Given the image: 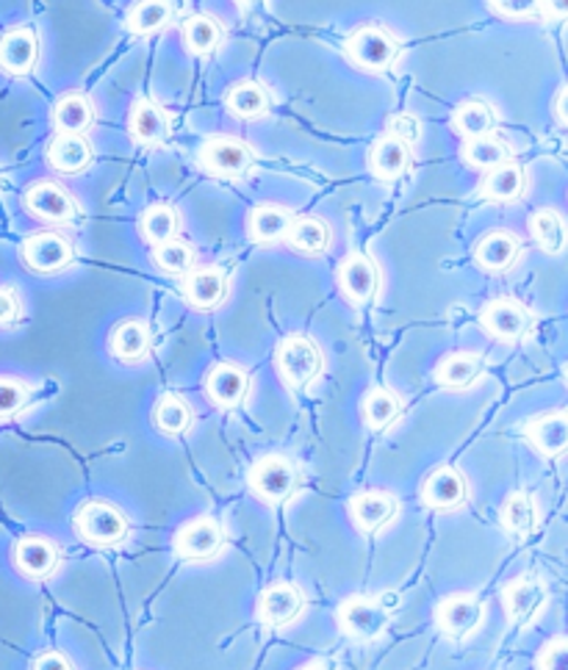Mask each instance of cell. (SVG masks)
<instances>
[{"instance_id":"22","label":"cell","mask_w":568,"mask_h":670,"mask_svg":"<svg viewBox=\"0 0 568 670\" xmlns=\"http://www.w3.org/2000/svg\"><path fill=\"white\" fill-rule=\"evenodd\" d=\"M524 435H527V441L533 443L544 457H560L568 446L566 413L555 410V413L535 415V419L527 421V426H524Z\"/></svg>"},{"instance_id":"51","label":"cell","mask_w":568,"mask_h":670,"mask_svg":"<svg viewBox=\"0 0 568 670\" xmlns=\"http://www.w3.org/2000/svg\"><path fill=\"white\" fill-rule=\"evenodd\" d=\"M300 670H333V668H330V662H324V659H317V662H308L306 668Z\"/></svg>"},{"instance_id":"20","label":"cell","mask_w":568,"mask_h":670,"mask_svg":"<svg viewBox=\"0 0 568 670\" xmlns=\"http://www.w3.org/2000/svg\"><path fill=\"white\" fill-rule=\"evenodd\" d=\"M92 155H95V150L84 133H56L53 142L48 144V164L62 175L84 172L92 164Z\"/></svg>"},{"instance_id":"17","label":"cell","mask_w":568,"mask_h":670,"mask_svg":"<svg viewBox=\"0 0 568 670\" xmlns=\"http://www.w3.org/2000/svg\"><path fill=\"white\" fill-rule=\"evenodd\" d=\"M306 607V596L289 581H275L258 596V620L264 626H286L297 620V615Z\"/></svg>"},{"instance_id":"12","label":"cell","mask_w":568,"mask_h":670,"mask_svg":"<svg viewBox=\"0 0 568 670\" xmlns=\"http://www.w3.org/2000/svg\"><path fill=\"white\" fill-rule=\"evenodd\" d=\"M485 607L477 596L472 592H452L444 601L435 607V623L452 640H463V637L472 635L474 629H479L483 623Z\"/></svg>"},{"instance_id":"32","label":"cell","mask_w":568,"mask_h":670,"mask_svg":"<svg viewBox=\"0 0 568 670\" xmlns=\"http://www.w3.org/2000/svg\"><path fill=\"white\" fill-rule=\"evenodd\" d=\"M269 103H272V100H269L267 86L258 81H239L225 94V105H228L230 114L239 116V120H258V116L267 114Z\"/></svg>"},{"instance_id":"27","label":"cell","mask_w":568,"mask_h":670,"mask_svg":"<svg viewBox=\"0 0 568 670\" xmlns=\"http://www.w3.org/2000/svg\"><path fill=\"white\" fill-rule=\"evenodd\" d=\"M485 369L483 354L477 352H452L435 365L433 380L438 382L441 388H452V391H461V388L474 385L479 380Z\"/></svg>"},{"instance_id":"46","label":"cell","mask_w":568,"mask_h":670,"mask_svg":"<svg viewBox=\"0 0 568 670\" xmlns=\"http://www.w3.org/2000/svg\"><path fill=\"white\" fill-rule=\"evenodd\" d=\"M389 136L400 138V142L405 144H413L422 136V125H419V120L413 114H394L389 120Z\"/></svg>"},{"instance_id":"1","label":"cell","mask_w":568,"mask_h":670,"mask_svg":"<svg viewBox=\"0 0 568 670\" xmlns=\"http://www.w3.org/2000/svg\"><path fill=\"white\" fill-rule=\"evenodd\" d=\"M347 59L366 72H385L400 61V42L394 33L380 25H361L347 37L344 42Z\"/></svg>"},{"instance_id":"21","label":"cell","mask_w":568,"mask_h":670,"mask_svg":"<svg viewBox=\"0 0 568 670\" xmlns=\"http://www.w3.org/2000/svg\"><path fill=\"white\" fill-rule=\"evenodd\" d=\"M518 252H521V244L510 230H490L474 247V260H477L479 269L502 275L516 264Z\"/></svg>"},{"instance_id":"50","label":"cell","mask_w":568,"mask_h":670,"mask_svg":"<svg viewBox=\"0 0 568 670\" xmlns=\"http://www.w3.org/2000/svg\"><path fill=\"white\" fill-rule=\"evenodd\" d=\"M566 97H568V89H566V86L557 89V97H555V116H557V125H560V127H566V125H568Z\"/></svg>"},{"instance_id":"42","label":"cell","mask_w":568,"mask_h":670,"mask_svg":"<svg viewBox=\"0 0 568 670\" xmlns=\"http://www.w3.org/2000/svg\"><path fill=\"white\" fill-rule=\"evenodd\" d=\"M153 260L162 271L167 275H186V271L195 269L197 264V252L189 241H180V238H173V241H164L158 247H153Z\"/></svg>"},{"instance_id":"48","label":"cell","mask_w":568,"mask_h":670,"mask_svg":"<svg viewBox=\"0 0 568 670\" xmlns=\"http://www.w3.org/2000/svg\"><path fill=\"white\" fill-rule=\"evenodd\" d=\"M34 670H75L73 662H70L68 653L62 651H48L42 657H37Z\"/></svg>"},{"instance_id":"47","label":"cell","mask_w":568,"mask_h":670,"mask_svg":"<svg viewBox=\"0 0 568 670\" xmlns=\"http://www.w3.org/2000/svg\"><path fill=\"white\" fill-rule=\"evenodd\" d=\"M23 313V305H20V293L9 286H0V327L14 324Z\"/></svg>"},{"instance_id":"39","label":"cell","mask_w":568,"mask_h":670,"mask_svg":"<svg viewBox=\"0 0 568 670\" xmlns=\"http://www.w3.org/2000/svg\"><path fill=\"white\" fill-rule=\"evenodd\" d=\"M529 236L546 255H560L566 249V221L560 210L540 208L529 216Z\"/></svg>"},{"instance_id":"35","label":"cell","mask_w":568,"mask_h":670,"mask_svg":"<svg viewBox=\"0 0 568 670\" xmlns=\"http://www.w3.org/2000/svg\"><path fill=\"white\" fill-rule=\"evenodd\" d=\"M173 14V0H136V3L131 6L128 17H125V28H128L131 33L147 37V33H156L162 31V28H167Z\"/></svg>"},{"instance_id":"8","label":"cell","mask_w":568,"mask_h":670,"mask_svg":"<svg viewBox=\"0 0 568 670\" xmlns=\"http://www.w3.org/2000/svg\"><path fill=\"white\" fill-rule=\"evenodd\" d=\"M20 255H23V264L29 266L31 271L37 275H56V271L68 269L73 264V244H70L68 236L62 233H34L23 241L20 247Z\"/></svg>"},{"instance_id":"5","label":"cell","mask_w":568,"mask_h":670,"mask_svg":"<svg viewBox=\"0 0 568 670\" xmlns=\"http://www.w3.org/2000/svg\"><path fill=\"white\" fill-rule=\"evenodd\" d=\"M197 164L208 175L236 181V177H245L252 166V150L236 136H211L197 150Z\"/></svg>"},{"instance_id":"43","label":"cell","mask_w":568,"mask_h":670,"mask_svg":"<svg viewBox=\"0 0 568 670\" xmlns=\"http://www.w3.org/2000/svg\"><path fill=\"white\" fill-rule=\"evenodd\" d=\"M29 382L18 380V377H0V419L20 413L29 404Z\"/></svg>"},{"instance_id":"11","label":"cell","mask_w":568,"mask_h":670,"mask_svg":"<svg viewBox=\"0 0 568 670\" xmlns=\"http://www.w3.org/2000/svg\"><path fill=\"white\" fill-rule=\"evenodd\" d=\"M225 546V529L217 518H203L189 520L178 529L175 535V552L178 557L189 559V563H203V559H214Z\"/></svg>"},{"instance_id":"31","label":"cell","mask_w":568,"mask_h":670,"mask_svg":"<svg viewBox=\"0 0 568 670\" xmlns=\"http://www.w3.org/2000/svg\"><path fill=\"white\" fill-rule=\"evenodd\" d=\"M452 131L461 133L463 138L488 136L496 131V111L485 100H466L452 114Z\"/></svg>"},{"instance_id":"16","label":"cell","mask_w":568,"mask_h":670,"mask_svg":"<svg viewBox=\"0 0 568 670\" xmlns=\"http://www.w3.org/2000/svg\"><path fill=\"white\" fill-rule=\"evenodd\" d=\"M40 61V39L31 28H12L0 37V70L7 75H29Z\"/></svg>"},{"instance_id":"4","label":"cell","mask_w":568,"mask_h":670,"mask_svg":"<svg viewBox=\"0 0 568 670\" xmlns=\"http://www.w3.org/2000/svg\"><path fill=\"white\" fill-rule=\"evenodd\" d=\"M250 487L267 504H286L300 487V474L295 463L283 454H267L250 468Z\"/></svg>"},{"instance_id":"13","label":"cell","mask_w":568,"mask_h":670,"mask_svg":"<svg viewBox=\"0 0 568 670\" xmlns=\"http://www.w3.org/2000/svg\"><path fill=\"white\" fill-rule=\"evenodd\" d=\"M335 280H339L341 293H344L352 305H369L378 297L380 269L369 255L355 252L341 260L339 271H335Z\"/></svg>"},{"instance_id":"29","label":"cell","mask_w":568,"mask_h":670,"mask_svg":"<svg viewBox=\"0 0 568 670\" xmlns=\"http://www.w3.org/2000/svg\"><path fill=\"white\" fill-rule=\"evenodd\" d=\"M51 120L56 133H86L95 122V105L86 94L68 92L56 100L51 111Z\"/></svg>"},{"instance_id":"41","label":"cell","mask_w":568,"mask_h":670,"mask_svg":"<svg viewBox=\"0 0 568 670\" xmlns=\"http://www.w3.org/2000/svg\"><path fill=\"white\" fill-rule=\"evenodd\" d=\"M153 421L164 435H184L192 426V408L175 393L158 399L156 410H153Z\"/></svg>"},{"instance_id":"25","label":"cell","mask_w":568,"mask_h":670,"mask_svg":"<svg viewBox=\"0 0 568 670\" xmlns=\"http://www.w3.org/2000/svg\"><path fill=\"white\" fill-rule=\"evenodd\" d=\"M151 327L140 319L120 321V324L114 327L112 338H109V349H112L114 358L123 360V363H140V360H145L147 354H151Z\"/></svg>"},{"instance_id":"49","label":"cell","mask_w":568,"mask_h":670,"mask_svg":"<svg viewBox=\"0 0 568 670\" xmlns=\"http://www.w3.org/2000/svg\"><path fill=\"white\" fill-rule=\"evenodd\" d=\"M540 11H546L555 20H562L568 11V0H540Z\"/></svg>"},{"instance_id":"18","label":"cell","mask_w":568,"mask_h":670,"mask_svg":"<svg viewBox=\"0 0 568 670\" xmlns=\"http://www.w3.org/2000/svg\"><path fill=\"white\" fill-rule=\"evenodd\" d=\"M206 393L217 408H239L250 393V374L236 363H217L206 377Z\"/></svg>"},{"instance_id":"24","label":"cell","mask_w":568,"mask_h":670,"mask_svg":"<svg viewBox=\"0 0 568 670\" xmlns=\"http://www.w3.org/2000/svg\"><path fill=\"white\" fill-rule=\"evenodd\" d=\"M411 166V144L400 142L394 136H380L369 150V169L380 181H396Z\"/></svg>"},{"instance_id":"9","label":"cell","mask_w":568,"mask_h":670,"mask_svg":"<svg viewBox=\"0 0 568 670\" xmlns=\"http://www.w3.org/2000/svg\"><path fill=\"white\" fill-rule=\"evenodd\" d=\"M23 205L29 214L37 219L53 221V225H68L79 216V205H75L73 194L56 181H37L25 188Z\"/></svg>"},{"instance_id":"37","label":"cell","mask_w":568,"mask_h":670,"mask_svg":"<svg viewBox=\"0 0 568 670\" xmlns=\"http://www.w3.org/2000/svg\"><path fill=\"white\" fill-rule=\"evenodd\" d=\"M140 230H142V238H145L147 244H153V247H158V244L164 241H173V238H178V230H180L178 208L167 203L151 205V208L142 214Z\"/></svg>"},{"instance_id":"3","label":"cell","mask_w":568,"mask_h":670,"mask_svg":"<svg viewBox=\"0 0 568 670\" xmlns=\"http://www.w3.org/2000/svg\"><path fill=\"white\" fill-rule=\"evenodd\" d=\"M75 532L92 546H117L128 537V518L114 504L92 498L75 513Z\"/></svg>"},{"instance_id":"36","label":"cell","mask_w":568,"mask_h":670,"mask_svg":"<svg viewBox=\"0 0 568 670\" xmlns=\"http://www.w3.org/2000/svg\"><path fill=\"white\" fill-rule=\"evenodd\" d=\"M286 241L302 255H322L330 247V227L317 216H295Z\"/></svg>"},{"instance_id":"34","label":"cell","mask_w":568,"mask_h":670,"mask_svg":"<svg viewBox=\"0 0 568 670\" xmlns=\"http://www.w3.org/2000/svg\"><path fill=\"white\" fill-rule=\"evenodd\" d=\"M538 518H540L538 502H535L529 493H521V491L510 493L499 509L502 526H505L510 535H518V537L533 535L535 526H538Z\"/></svg>"},{"instance_id":"44","label":"cell","mask_w":568,"mask_h":670,"mask_svg":"<svg viewBox=\"0 0 568 670\" xmlns=\"http://www.w3.org/2000/svg\"><path fill=\"white\" fill-rule=\"evenodd\" d=\"M488 9L505 20H535L540 17V0H488Z\"/></svg>"},{"instance_id":"2","label":"cell","mask_w":568,"mask_h":670,"mask_svg":"<svg viewBox=\"0 0 568 670\" xmlns=\"http://www.w3.org/2000/svg\"><path fill=\"white\" fill-rule=\"evenodd\" d=\"M275 369L289 388H306L322 371V352L306 336H289L275 349Z\"/></svg>"},{"instance_id":"7","label":"cell","mask_w":568,"mask_h":670,"mask_svg":"<svg viewBox=\"0 0 568 670\" xmlns=\"http://www.w3.org/2000/svg\"><path fill=\"white\" fill-rule=\"evenodd\" d=\"M335 618H339L341 631H344L347 637L369 642V640H378V637L389 629L391 609L385 607V604H380L378 598L350 596L341 601Z\"/></svg>"},{"instance_id":"30","label":"cell","mask_w":568,"mask_h":670,"mask_svg":"<svg viewBox=\"0 0 568 670\" xmlns=\"http://www.w3.org/2000/svg\"><path fill=\"white\" fill-rule=\"evenodd\" d=\"M128 131L142 147H156L167 138V116L153 100H136L128 114Z\"/></svg>"},{"instance_id":"38","label":"cell","mask_w":568,"mask_h":670,"mask_svg":"<svg viewBox=\"0 0 568 670\" xmlns=\"http://www.w3.org/2000/svg\"><path fill=\"white\" fill-rule=\"evenodd\" d=\"M225 25L211 14H195L184 22V44L189 53L208 55L223 44Z\"/></svg>"},{"instance_id":"14","label":"cell","mask_w":568,"mask_h":670,"mask_svg":"<svg viewBox=\"0 0 568 670\" xmlns=\"http://www.w3.org/2000/svg\"><path fill=\"white\" fill-rule=\"evenodd\" d=\"M468 498V482L463 471L452 468V465H441V468L430 471L422 482V502L430 509L438 513H450V509L463 507Z\"/></svg>"},{"instance_id":"45","label":"cell","mask_w":568,"mask_h":670,"mask_svg":"<svg viewBox=\"0 0 568 670\" xmlns=\"http://www.w3.org/2000/svg\"><path fill=\"white\" fill-rule=\"evenodd\" d=\"M538 670H568V640L562 635L551 637L535 659Z\"/></svg>"},{"instance_id":"23","label":"cell","mask_w":568,"mask_h":670,"mask_svg":"<svg viewBox=\"0 0 568 670\" xmlns=\"http://www.w3.org/2000/svg\"><path fill=\"white\" fill-rule=\"evenodd\" d=\"M14 565L29 579H48L59 568V548L48 537H23L14 546Z\"/></svg>"},{"instance_id":"19","label":"cell","mask_w":568,"mask_h":670,"mask_svg":"<svg viewBox=\"0 0 568 670\" xmlns=\"http://www.w3.org/2000/svg\"><path fill=\"white\" fill-rule=\"evenodd\" d=\"M184 297L192 308L214 310L228 297V275L219 266H200L186 271Z\"/></svg>"},{"instance_id":"15","label":"cell","mask_w":568,"mask_h":670,"mask_svg":"<svg viewBox=\"0 0 568 670\" xmlns=\"http://www.w3.org/2000/svg\"><path fill=\"white\" fill-rule=\"evenodd\" d=\"M350 515L352 524L363 535H378V532H383L400 515V502L389 491L358 493V496L350 498Z\"/></svg>"},{"instance_id":"40","label":"cell","mask_w":568,"mask_h":670,"mask_svg":"<svg viewBox=\"0 0 568 670\" xmlns=\"http://www.w3.org/2000/svg\"><path fill=\"white\" fill-rule=\"evenodd\" d=\"M400 415L402 399L400 393H394L391 388H372V391L363 396V421H366L369 430H385V426L394 424Z\"/></svg>"},{"instance_id":"33","label":"cell","mask_w":568,"mask_h":670,"mask_svg":"<svg viewBox=\"0 0 568 670\" xmlns=\"http://www.w3.org/2000/svg\"><path fill=\"white\" fill-rule=\"evenodd\" d=\"M461 158L466 161L472 169L488 172V169H494V166L510 161L513 150H510V144L502 142L499 136L488 133V136L466 138V142H463V150H461Z\"/></svg>"},{"instance_id":"10","label":"cell","mask_w":568,"mask_h":670,"mask_svg":"<svg viewBox=\"0 0 568 670\" xmlns=\"http://www.w3.org/2000/svg\"><path fill=\"white\" fill-rule=\"evenodd\" d=\"M502 604H505L510 623L533 626L546 609V604H549V592L535 576H516L502 590Z\"/></svg>"},{"instance_id":"26","label":"cell","mask_w":568,"mask_h":670,"mask_svg":"<svg viewBox=\"0 0 568 670\" xmlns=\"http://www.w3.org/2000/svg\"><path fill=\"white\" fill-rule=\"evenodd\" d=\"M524 188H527V172L513 161H505V164L485 172V177L479 181V197L490 199V203H513V199L521 197Z\"/></svg>"},{"instance_id":"28","label":"cell","mask_w":568,"mask_h":670,"mask_svg":"<svg viewBox=\"0 0 568 670\" xmlns=\"http://www.w3.org/2000/svg\"><path fill=\"white\" fill-rule=\"evenodd\" d=\"M291 221H295V214L289 208H283V205H258L247 216V236L256 244H275L280 238H286Z\"/></svg>"},{"instance_id":"52","label":"cell","mask_w":568,"mask_h":670,"mask_svg":"<svg viewBox=\"0 0 568 670\" xmlns=\"http://www.w3.org/2000/svg\"><path fill=\"white\" fill-rule=\"evenodd\" d=\"M236 3H239L241 9H250V6H252V3H258V0H236Z\"/></svg>"},{"instance_id":"6","label":"cell","mask_w":568,"mask_h":670,"mask_svg":"<svg viewBox=\"0 0 568 670\" xmlns=\"http://www.w3.org/2000/svg\"><path fill=\"white\" fill-rule=\"evenodd\" d=\"M479 324L490 338L505 343H516L533 332L535 316L527 305L513 297H496L479 310Z\"/></svg>"}]
</instances>
